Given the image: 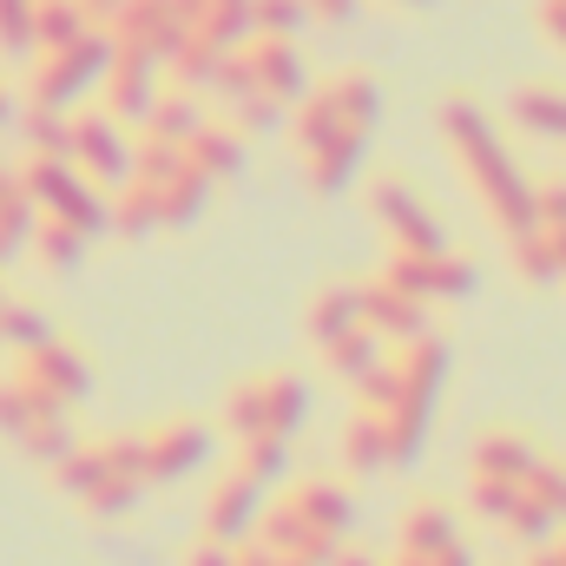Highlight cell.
Listing matches in <instances>:
<instances>
[{
  "instance_id": "obj_1",
  "label": "cell",
  "mask_w": 566,
  "mask_h": 566,
  "mask_svg": "<svg viewBox=\"0 0 566 566\" xmlns=\"http://www.w3.org/2000/svg\"><path fill=\"white\" fill-rule=\"evenodd\" d=\"M434 133H441V145L461 158V178H468V191L481 198V211H488V224H494L501 238H514V231L534 224V178H527L521 158L501 145L488 106H481L474 93H448V99L434 106Z\"/></svg>"
},
{
  "instance_id": "obj_2",
  "label": "cell",
  "mask_w": 566,
  "mask_h": 566,
  "mask_svg": "<svg viewBox=\"0 0 566 566\" xmlns=\"http://www.w3.org/2000/svg\"><path fill=\"white\" fill-rule=\"evenodd\" d=\"M396 363V402L382 416V448H389V468H409L428 441V422L441 409V382H448V343L441 336H409L389 349Z\"/></svg>"
},
{
  "instance_id": "obj_3",
  "label": "cell",
  "mask_w": 566,
  "mask_h": 566,
  "mask_svg": "<svg viewBox=\"0 0 566 566\" xmlns=\"http://www.w3.org/2000/svg\"><path fill=\"white\" fill-rule=\"evenodd\" d=\"M106 60H113L106 27H86V33H80V40H66V46H46V53L33 60V80H27V106L73 113V99H86V93L99 86Z\"/></svg>"
},
{
  "instance_id": "obj_4",
  "label": "cell",
  "mask_w": 566,
  "mask_h": 566,
  "mask_svg": "<svg viewBox=\"0 0 566 566\" xmlns=\"http://www.w3.org/2000/svg\"><path fill=\"white\" fill-rule=\"evenodd\" d=\"M13 171H20V191H27V205H33L40 218H60V224H73L80 238H99V231H106V191L86 185L66 158H20Z\"/></svg>"
},
{
  "instance_id": "obj_5",
  "label": "cell",
  "mask_w": 566,
  "mask_h": 566,
  "mask_svg": "<svg viewBox=\"0 0 566 566\" xmlns=\"http://www.w3.org/2000/svg\"><path fill=\"white\" fill-rule=\"evenodd\" d=\"M369 218H376V231L389 238V251H448V231H441V218L428 211V198L402 178V171H382V178H369Z\"/></svg>"
},
{
  "instance_id": "obj_6",
  "label": "cell",
  "mask_w": 566,
  "mask_h": 566,
  "mask_svg": "<svg viewBox=\"0 0 566 566\" xmlns=\"http://www.w3.org/2000/svg\"><path fill=\"white\" fill-rule=\"evenodd\" d=\"M139 454H145V488L191 481L218 454V428L198 422V416H165V422L139 428Z\"/></svg>"
},
{
  "instance_id": "obj_7",
  "label": "cell",
  "mask_w": 566,
  "mask_h": 566,
  "mask_svg": "<svg viewBox=\"0 0 566 566\" xmlns=\"http://www.w3.org/2000/svg\"><path fill=\"white\" fill-rule=\"evenodd\" d=\"M376 277L396 283V290L416 296V303H461V296H474L481 271H474V258H461V251H428V258H416V251H389Z\"/></svg>"
},
{
  "instance_id": "obj_8",
  "label": "cell",
  "mask_w": 566,
  "mask_h": 566,
  "mask_svg": "<svg viewBox=\"0 0 566 566\" xmlns=\"http://www.w3.org/2000/svg\"><path fill=\"white\" fill-rule=\"evenodd\" d=\"M66 165L86 185H99V191L126 185L133 178V139H126V126H113L106 113H66Z\"/></svg>"
},
{
  "instance_id": "obj_9",
  "label": "cell",
  "mask_w": 566,
  "mask_h": 566,
  "mask_svg": "<svg viewBox=\"0 0 566 566\" xmlns=\"http://www.w3.org/2000/svg\"><path fill=\"white\" fill-rule=\"evenodd\" d=\"M151 99H158V60H145L133 46H113V60L99 73V113L113 126H145Z\"/></svg>"
},
{
  "instance_id": "obj_10",
  "label": "cell",
  "mask_w": 566,
  "mask_h": 566,
  "mask_svg": "<svg viewBox=\"0 0 566 566\" xmlns=\"http://www.w3.org/2000/svg\"><path fill=\"white\" fill-rule=\"evenodd\" d=\"M264 501H271V488H264V481H251V474L224 468V474L211 481V494H205V541H224V547L251 541V527H258Z\"/></svg>"
},
{
  "instance_id": "obj_11",
  "label": "cell",
  "mask_w": 566,
  "mask_h": 566,
  "mask_svg": "<svg viewBox=\"0 0 566 566\" xmlns=\"http://www.w3.org/2000/svg\"><path fill=\"white\" fill-rule=\"evenodd\" d=\"M238 60H244V73H251V93H264V99H277V106H296V99L310 93V66H303L296 40H264V33H251V40L238 46Z\"/></svg>"
},
{
  "instance_id": "obj_12",
  "label": "cell",
  "mask_w": 566,
  "mask_h": 566,
  "mask_svg": "<svg viewBox=\"0 0 566 566\" xmlns=\"http://www.w3.org/2000/svg\"><path fill=\"white\" fill-rule=\"evenodd\" d=\"M283 507H290L303 527L329 534V541H349V527H356V494H349V481H336V474H296V481L283 488Z\"/></svg>"
},
{
  "instance_id": "obj_13",
  "label": "cell",
  "mask_w": 566,
  "mask_h": 566,
  "mask_svg": "<svg viewBox=\"0 0 566 566\" xmlns=\"http://www.w3.org/2000/svg\"><path fill=\"white\" fill-rule=\"evenodd\" d=\"M106 40L113 46H133L145 60H171V46L185 40V27L171 20V0H119V13L106 20Z\"/></svg>"
},
{
  "instance_id": "obj_14",
  "label": "cell",
  "mask_w": 566,
  "mask_h": 566,
  "mask_svg": "<svg viewBox=\"0 0 566 566\" xmlns=\"http://www.w3.org/2000/svg\"><path fill=\"white\" fill-rule=\"evenodd\" d=\"M20 376L33 382V389H46L53 402H66V409H80L86 396H93V363L73 349V343H40L33 356H20Z\"/></svg>"
},
{
  "instance_id": "obj_15",
  "label": "cell",
  "mask_w": 566,
  "mask_h": 566,
  "mask_svg": "<svg viewBox=\"0 0 566 566\" xmlns=\"http://www.w3.org/2000/svg\"><path fill=\"white\" fill-rule=\"evenodd\" d=\"M541 454H547V448H541L527 428H481V434H474V454H468V481H514V488H521Z\"/></svg>"
},
{
  "instance_id": "obj_16",
  "label": "cell",
  "mask_w": 566,
  "mask_h": 566,
  "mask_svg": "<svg viewBox=\"0 0 566 566\" xmlns=\"http://www.w3.org/2000/svg\"><path fill=\"white\" fill-rule=\"evenodd\" d=\"M356 290H363V329H369V336H382L389 349H396V343H409V336H428V303L402 296L396 283H382V277H363Z\"/></svg>"
},
{
  "instance_id": "obj_17",
  "label": "cell",
  "mask_w": 566,
  "mask_h": 566,
  "mask_svg": "<svg viewBox=\"0 0 566 566\" xmlns=\"http://www.w3.org/2000/svg\"><path fill=\"white\" fill-rule=\"evenodd\" d=\"M363 151H369V133H329L323 145H310V151H303L310 191H316V198L349 191V185H356V171H363Z\"/></svg>"
},
{
  "instance_id": "obj_18",
  "label": "cell",
  "mask_w": 566,
  "mask_h": 566,
  "mask_svg": "<svg viewBox=\"0 0 566 566\" xmlns=\"http://www.w3.org/2000/svg\"><path fill=\"white\" fill-rule=\"evenodd\" d=\"M151 205H158V231H191V224L205 218V205H211V178L178 158V165L151 185Z\"/></svg>"
},
{
  "instance_id": "obj_19",
  "label": "cell",
  "mask_w": 566,
  "mask_h": 566,
  "mask_svg": "<svg viewBox=\"0 0 566 566\" xmlns=\"http://www.w3.org/2000/svg\"><path fill=\"white\" fill-rule=\"evenodd\" d=\"M53 416H73V409H66V402H53L46 389H33L20 369H13V376H0V441H13V448H20L33 428L53 422Z\"/></svg>"
},
{
  "instance_id": "obj_20",
  "label": "cell",
  "mask_w": 566,
  "mask_h": 566,
  "mask_svg": "<svg viewBox=\"0 0 566 566\" xmlns=\"http://www.w3.org/2000/svg\"><path fill=\"white\" fill-rule=\"evenodd\" d=\"M349 329H363V290L356 283H323L310 296V310H303V336L323 349V343H336Z\"/></svg>"
},
{
  "instance_id": "obj_21",
  "label": "cell",
  "mask_w": 566,
  "mask_h": 566,
  "mask_svg": "<svg viewBox=\"0 0 566 566\" xmlns=\"http://www.w3.org/2000/svg\"><path fill=\"white\" fill-rule=\"evenodd\" d=\"M185 165H191V171H205L211 185H231V178H244V139H238L231 126L205 119V126L185 139Z\"/></svg>"
},
{
  "instance_id": "obj_22",
  "label": "cell",
  "mask_w": 566,
  "mask_h": 566,
  "mask_svg": "<svg viewBox=\"0 0 566 566\" xmlns=\"http://www.w3.org/2000/svg\"><path fill=\"white\" fill-rule=\"evenodd\" d=\"M396 547L416 554V560H441L448 547H461V527H454V514L441 501H416L402 514V527H396Z\"/></svg>"
},
{
  "instance_id": "obj_23",
  "label": "cell",
  "mask_w": 566,
  "mask_h": 566,
  "mask_svg": "<svg viewBox=\"0 0 566 566\" xmlns=\"http://www.w3.org/2000/svg\"><path fill=\"white\" fill-rule=\"evenodd\" d=\"M205 119H211V113H205V99H198L191 86H158V99H151V113H145L139 133H151V139H165V145L185 151V139H191Z\"/></svg>"
},
{
  "instance_id": "obj_24",
  "label": "cell",
  "mask_w": 566,
  "mask_h": 566,
  "mask_svg": "<svg viewBox=\"0 0 566 566\" xmlns=\"http://www.w3.org/2000/svg\"><path fill=\"white\" fill-rule=\"evenodd\" d=\"M258 389H264V434L290 441L296 428L310 422V382H303V376H290V369H264Z\"/></svg>"
},
{
  "instance_id": "obj_25",
  "label": "cell",
  "mask_w": 566,
  "mask_h": 566,
  "mask_svg": "<svg viewBox=\"0 0 566 566\" xmlns=\"http://www.w3.org/2000/svg\"><path fill=\"white\" fill-rule=\"evenodd\" d=\"M336 461L349 481H369V474H389V448H382V416H349L336 434Z\"/></svg>"
},
{
  "instance_id": "obj_26",
  "label": "cell",
  "mask_w": 566,
  "mask_h": 566,
  "mask_svg": "<svg viewBox=\"0 0 566 566\" xmlns=\"http://www.w3.org/2000/svg\"><path fill=\"white\" fill-rule=\"evenodd\" d=\"M507 119L547 145H566V86H521L507 99Z\"/></svg>"
},
{
  "instance_id": "obj_27",
  "label": "cell",
  "mask_w": 566,
  "mask_h": 566,
  "mask_svg": "<svg viewBox=\"0 0 566 566\" xmlns=\"http://www.w3.org/2000/svg\"><path fill=\"white\" fill-rule=\"evenodd\" d=\"M329 106H336V126H343V133H369L376 113H382V86H376V73L343 66V73L329 80Z\"/></svg>"
},
{
  "instance_id": "obj_28",
  "label": "cell",
  "mask_w": 566,
  "mask_h": 566,
  "mask_svg": "<svg viewBox=\"0 0 566 566\" xmlns=\"http://www.w3.org/2000/svg\"><path fill=\"white\" fill-rule=\"evenodd\" d=\"M86 244L93 238H80L73 224H60V218H40L33 224V238H27V251L40 258V271H53V277H73L80 264H86Z\"/></svg>"
},
{
  "instance_id": "obj_29",
  "label": "cell",
  "mask_w": 566,
  "mask_h": 566,
  "mask_svg": "<svg viewBox=\"0 0 566 566\" xmlns=\"http://www.w3.org/2000/svg\"><path fill=\"white\" fill-rule=\"evenodd\" d=\"M33 224H40V211H33V205H27V191H20V171H13V165H0V264H13V258L27 251Z\"/></svg>"
},
{
  "instance_id": "obj_30",
  "label": "cell",
  "mask_w": 566,
  "mask_h": 566,
  "mask_svg": "<svg viewBox=\"0 0 566 566\" xmlns=\"http://www.w3.org/2000/svg\"><path fill=\"white\" fill-rule=\"evenodd\" d=\"M106 231H113V238H151V231H158V205H151V185H145V178L113 185V198H106Z\"/></svg>"
},
{
  "instance_id": "obj_31",
  "label": "cell",
  "mask_w": 566,
  "mask_h": 566,
  "mask_svg": "<svg viewBox=\"0 0 566 566\" xmlns=\"http://www.w3.org/2000/svg\"><path fill=\"white\" fill-rule=\"evenodd\" d=\"M316 356H323V369H329L336 382H363V376H369V369L389 356V343H382V336H369V329H349V336L323 343Z\"/></svg>"
},
{
  "instance_id": "obj_32",
  "label": "cell",
  "mask_w": 566,
  "mask_h": 566,
  "mask_svg": "<svg viewBox=\"0 0 566 566\" xmlns=\"http://www.w3.org/2000/svg\"><path fill=\"white\" fill-rule=\"evenodd\" d=\"M507 264H514V277L527 283V290L560 283V271H554V244H547V231H541V224H527V231H514V238H507Z\"/></svg>"
},
{
  "instance_id": "obj_33",
  "label": "cell",
  "mask_w": 566,
  "mask_h": 566,
  "mask_svg": "<svg viewBox=\"0 0 566 566\" xmlns=\"http://www.w3.org/2000/svg\"><path fill=\"white\" fill-rule=\"evenodd\" d=\"M191 33L211 40L218 53H238V46L251 40V0H205V13H198Z\"/></svg>"
},
{
  "instance_id": "obj_34",
  "label": "cell",
  "mask_w": 566,
  "mask_h": 566,
  "mask_svg": "<svg viewBox=\"0 0 566 566\" xmlns=\"http://www.w3.org/2000/svg\"><path fill=\"white\" fill-rule=\"evenodd\" d=\"M40 343H53V316H46L40 303H7V310H0V349L33 356Z\"/></svg>"
},
{
  "instance_id": "obj_35",
  "label": "cell",
  "mask_w": 566,
  "mask_h": 566,
  "mask_svg": "<svg viewBox=\"0 0 566 566\" xmlns=\"http://www.w3.org/2000/svg\"><path fill=\"white\" fill-rule=\"evenodd\" d=\"M283 454H290V441H277V434H244V441H231V468L251 474V481H264V488L283 481Z\"/></svg>"
},
{
  "instance_id": "obj_36",
  "label": "cell",
  "mask_w": 566,
  "mask_h": 566,
  "mask_svg": "<svg viewBox=\"0 0 566 566\" xmlns=\"http://www.w3.org/2000/svg\"><path fill=\"white\" fill-rule=\"evenodd\" d=\"M521 494H527L554 527H566V461H560V454H541V461H534V474L521 481Z\"/></svg>"
},
{
  "instance_id": "obj_37",
  "label": "cell",
  "mask_w": 566,
  "mask_h": 566,
  "mask_svg": "<svg viewBox=\"0 0 566 566\" xmlns=\"http://www.w3.org/2000/svg\"><path fill=\"white\" fill-rule=\"evenodd\" d=\"M80 33H86V13H80L73 0H33V53L66 46V40H80Z\"/></svg>"
},
{
  "instance_id": "obj_38",
  "label": "cell",
  "mask_w": 566,
  "mask_h": 566,
  "mask_svg": "<svg viewBox=\"0 0 566 566\" xmlns=\"http://www.w3.org/2000/svg\"><path fill=\"white\" fill-rule=\"evenodd\" d=\"M218 428H224L231 441H244V434H264V389H258V376L231 382V396H224V409H218Z\"/></svg>"
},
{
  "instance_id": "obj_39",
  "label": "cell",
  "mask_w": 566,
  "mask_h": 566,
  "mask_svg": "<svg viewBox=\"0 0 566 566\" xmlns=\"http://www.w3.org/2000/svg\"><path fill=\"white\" fill-rule=\"evenodd\" d=\"M329 133H343V126H336V106H329V86H310V93L296 99L290 139H296V151H310V145H323Z\"/></svg>"
},
{
  "instance_id": "obj_40",
  "label": "cell",
  "mask_w": 566,
  "mask_h": 566,
  "mask_svg": "<svg viewBox=\"0 0 566 566\" xmlns=\"http://www.w3.org/2000/svg\"><path fill=\"white\" fill-rule=\"evenodd\" d=\"M20 139H27V158H66V113L27 106L20 113Z\"/></svg>"
},
{
  "instance_id": "obj_41",
  "label": "cell",
  "mask_w": 566,
  "mask_h": 566,
  "mask_svg": "<svg viewBox=\"0 0 566 566\" xmlns=\"http://www.w3.org/2000/svg\"><path fill=\"white\" fill-rule=\"evenodd\" d=\"M218 60H224V53H218L211 40H198V33H185V40L171 46V60H165V66L178 73V86H191V93H205V80H211V66H218Z\"/></svg>"
},
{
  "instance_id": "obj_42",
  "label": "cell",
  "mask_w": 566,
  "mask_h": 566,
  "mask_svg": "<svg viewBox=\"0 0 566 566\" xmlns=\"http://www.w3.org/2000/svg\"><path fill=\"white\" fill-rule=\"evenodd\" d=\"M310 27V7L303 0H251V33L264 40H296Z\"/></svg>"
},
{
  "instance_id": "obj_43",
  "label": "cell",
  "mask_w": 566,
  "mask_h": 566,
  "mask_svg": "<svg viewBox=\"0 0 566 566\" xmlns=\"http://www.w3.org/2000/svg\"><path fill=\"white\" fill-rule=\"evenodd\" d=\"M501 534H507L514 547H547V541H554V521H547L527 494H514V507L501 514Z\"/></svg>"
},
{
  "instance_id": "obj_44",
  "label": "cell",
  "mask_w": 566,
  "mask_h": 566,
  "mask_svg": "<svg viewBox=\"0 0 566 566\" xmlns=\"http://www.w3.org/2000/svg\"><path fill=\"white\" fill-rule=\"evenodd\" d=\"M277 126H283V106H277V99H264V93L231 99V133H238V139H264V133H277Z\"/></svg>"
},
{
  "instance_id": "obj_45",
  "label": "cell",
  "mask_w": 566,
  "mask_h": 566,
  "mask_svg": "<svg viewBox=\"0 0 566 566\" xmlns=\"http://www.w3.org/2000/svg\"><path fill=\"white\" fill-rule=\"evenodd\" d=\"M349 396H356V409H363V416H389V402H396V363L382 356L363 382H349Z\"/></svg>"
},
{
  "instance_id": "obj_46",
  "label": "cell",
  "mask_w": 566,
  "mask_h": 566,
  "mask_svg": "<svg viewBox=\"0 0 566 566\" xmlns=\"http://www.w3.org/2000/svg\"><path fill=\"white\" fill-rule=\"evenodd\" d=\"M0 53H33V0H0Z\"/></svg>"
},
{
  "instance_id": "obj_47",
  "label": "cell",
  "mask_w": 566,
  "mask_h": 566,
  "mask_svg": "<svg viewBox=\"0 0 566 566\" xmlns=\"http://www.w3.org/2000/svg\"><path fill=\"white\" fill-rule=\"evenodd\" d=\"M534 224L541 231H566V171L534 178Z\"/></svg>"
},
{
  "instance_id": "obj_48",
  "label": "cell",
  "mask_w": 566,
  "mask_h": 566,
  "mask_svg": "<svg viewBox=\"0 0 566 566\" xmlns=\"http://www.w3.org/2000/svg\"><path fill=\"white\" fill-rule=\"evenodd\" d=\"M514 494H521L514 481H468V507H474L481 521H494V527H501V514L514 507Z\"/></svg>"
},
{
  "instance_id": "obj_49",
  "label": "cell",
  "mask_w": 566,
  "mask_h": 566,
  "mask_svg": "<svg viewBox=\"0 0 566 566\" xmlns=\"http://www.w3.org/2000/svg\"><path fill=\"white\" fill-rule=\"evenodd\" d=\"M205 93H218L224 106H231V99H244V93H251V73H244V60H238V53H224V60L211 66V80H205Z\"/></svg>"
},
{
  "instance_id": "obj_50",
  "label": "cell",
  "mask_w": 566,
  "mask_h": 566,
  "mask_svg": "<svg viewBox=\"0 0 566 566\" xmlns=\"http://www.w3.org/2000/svg\"><path fill=\"white\" fill-rule=\"evenodd\" d=\"M534 20H541V40L566 53V0H534Z\"/></svg>"
},
{
  "instance_id": "obj_51",
  "label": "cell",
  "mask_w": 566,
  "mask_h": 566,
  "mask_svg": "<svg viewBox=\"0 0 566 566\" xmlns=\"http://www.w3.org/2000/svg\"><path fill=\"white\" fill-rule=\"evenodd\" d=\"M303 7H310V20H329V27L363 20V0H303Z\"/></svg>"
},
{
  "instance_id": "obj_52",
  "label": "cell",
  "mask_w": 566,
  "mask_h": 566,
  "mask_svg": "<svg viewBox=\"0 0 566 566\" xmlns=\"http://www.w3.org/2000/svg\"><path fill=\"white\" fill-rule=\"evenodd\" d=\"M185 566H231V547H224V541H205V534H198V541L185 547Z\"/></svg>"
},
{
  "instance_id": "obj_53",
  "label": "cell",
  "mask_w": 566,
  "mask_h": 566,
  "mask_svg": "<svg viewBox=\"0 0 566 566\" xmlns=\"http://www.w3.org/2000/svg\"><path fill=\"white\" fill-rule=\"evenodd\" d=\"M80 13H86V27H106L113 13H119V0H73Z\"/></svg>"
},
{
  "instance_id": "obj_54",
  "label": "cell",
  "mask_w": 566,
  "mask_h": 566,
  "mask_svg": "<svg viewBox=\"0 0 566 566\" xmlns=\"http://www.w3.org/2000/svg\"><path fill=\"white\" fill-rule=\"evenodd\" d=\"M329 566H382V560H376L369 547H349V541H343V547L329 554Z\"/></svg>"
},
{
  "instance_id": "obj_55",
  "label": "cell",
  "mask_w": 566,
  "mask_h": 566,
  "mask_svg": "<svg viewBox=\"0 0 566 566\" xmlns=\"http://www.w3.org/2000/svg\"><path fill=\"white\" fill-rule=\"evenodd\" d=\"M20 119V99H13V86H0V126H13Z\"/></svg>"
},
{
  "instance_id": "obj_56",
  "label": "cell",
  "mask_w": 566,
  "mask_h": 566,
  "mask_svg": "<svg viewBox=\"0 0 566 566\" xmlns=\"http://www.w3.org/2000/svg\"><path fill=\"white\" fill-rule=\"evenodd\" d=\"M547 244H554V271H560V283H566V231H547Z\"/></svg>"
},
{
  "instance_id": "obj_57",
  "label": "cell",
  "mask_w": 566,
  "mask_h": 566,
  "mask_svg": "<svg viewBox=\"0 0 566 566\" xmlns=\"http://www.w3.org/2000/svg\"><path fill=\"white\" fill-rule=\"evenodd\" d=\"M396 7H428V0H396Z\"/></svg>"
},
{
  "instance_id": "obj_58",
  "label": "cell",
  "mask_w": 566,
  "mask_h": 566,
  "mask_svg": "<svg viewBox=\"0 0 566 566\" xmlns=\"http://www.w3.org/2000/svg\"><path fill=\"white\" fill-rule=\"evenodd\" d=\"M271 566H303V560H271Z\"/></svg>"
},
{
  "instance_id": "obj_59",
  "label": "cell",
  "mask_w": 566,
  "mask_h": 566,
  "mask_svg": "<svg viewBox=\"0 0 566 566\" xmlns=\"http://www.w3.org/2000/svg\"><path fill=\"white\" fill-rule=\"evenodd\" d=\"M0 310H7V290H0Z\"/></svg>"
},
{
  "instance_id": "obj_60",
  "label": "cell",
  "mask_w": 566,
  "mask_h": 566,
  "mask_svg": "<svg viewBox=\"0 0 566 566\" xmlns=\"http://www.w3.org/2000/svg\"><path fill=\"white\" fill-rule=\"evenodd\" d=\"M560 554H566V534H560Z\"/></svg>"
}]
</instances>
